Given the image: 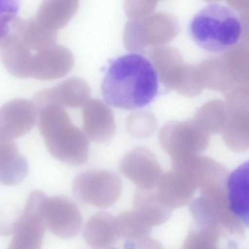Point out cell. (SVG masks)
I'll return each instance as SVG.
<instances>
[{
  "instance_id": "obj_1",
  "label": "cell",
  "mask_w": 249,
  "mask_h": 249,
  "mask_svg": "<svg viewBox=\"0 0 249 249\" xmlns=\"http://www.w3.org/2000/svg\"><path fill=\"white\" fill-rule=\"evenodd\" d=\"M101 89L108 105L123 109H135L147 106L156 97L158 76L146 57L131 53L110 62Z\"/></svg>"
},
{
  "instance_id": "obj_2",
  "label": "cell",
  "mask_w": 249,
  "mask_h": 249,
  "mask_svg": "<svg viewBox=\"0 0 249 249\" xmlns=\"http://www.w3.org/2000/svg\"><path fill=\"white\" fill-rule=\"evenodd\" d=\"M37 108L38 128L49 153L69 165L85 164L89 158L88 137L72 124L64 108L53 104Z\"/></svg>"
},
{
  "instance_id": "obj_3",
  "label": "cell",
  "mask_w": 249,
  "mask_h": 249,
  "mask_svg": "<svg viewBox=\"0 0 249 249\" xmlns=\"http://www.w3.org/2000/svg\"><path fill=\"white\" fill-rule=\"evenodd\" d=\"M242 32V23L236 11L216 2L202 8L189 25V34L196 44L213 53L224 52L235 46Z\"/></svg>"
},
{
  "instance_id": "obj_4",
  "label": "cell",
  "mask_w": 249,
  "mask_h": 249,
  "mask_svg": "<svg viewBox=\"0 0 249 249\" xmlns=\"http://www.w3.org/2000/svg\"><path fill=\"white\" fill-rule=\"evenodd\" d=\"M122 190L120 177L110 170L92 169L84 171L74 178L72 191L80 201L100 208L112 205Z\"/></svg>"
},
{
  "instance_id": "obj_5",
  "label": "cell",
  "mask_w": 249,
  "mask_h": 249,
  "mask_svg": "<svg viewBox=\"0 0 249 249\" xmlns=\"http://www.w3.org/2000/svg\"><path fill=\"white\" fill-rule=\"evenodd\" d=\"M159 139L171 160L196 155L207 142L206 135L197 122L191 120L167 122L159 132Z\"/></svg>"
},
{
  "instance_id": "obj_6",
  "label": "cell",
  "mask_w": 249,
  "mask_h": 249,
  "mask_svg": "<svg viewBox=\"0 0 249 249\" xmlns=\"http://www.w3.org/2000/svg\"><path fill=\"white\" fill-rule=\"evenodd\" d=\"M42 193L36 190L29 195L14 224L13 238L7 249H41L46 228L40 207Z\"/></svg>"
},
{
  "instance_id": "obj_7",
  "label": "cell",
  "mask_w": 249,
  "mask_h": 249,
  "mask_svg": "<svg viewBox=\"0 0 249 249\" xmlns=\"http://www.w3.org/2000/svg\"><path fill=\"white\" fill-rule=\"evenodd\" d=\"M40 207L46 227L57 236L71 238L80 231L81 215L71 199L61 196H48L43 192Z\"/></svg>"
},
{
  "instance_id": "obj_8",
  "label": "cell",
  "mask_w": 249,
  "mask_h": 249,
  "mask_svg": "<svg viewBox=\"0 0 249 249\" xmlns=\"http://www.w3.org/2000/svg\"><path fill=\"white\" fill-rule=\"evenodd\" d=\"M122 173L137 188L153 190L164 173L154 155L148 149L136 147L122 158L120 164Z\"/></svg>"
},
{
  "instance_id": "obj_9",
  "label": "cell",
  "mask_w": 249,
  "mask_h": 249,
  "mask_svg": "<svg viewBox=\"0 0 249 249\" xmlns=\"http://www.w3.org/2000/svg\"><path fill=\"white\" fill-rule=\"evenodd\" d=\"M38 110L33 101L17 98L0 109V140L12 141L30 131L38 121Z\"/></svg>"
},
{
  "instance_id": "obj_10",
  "label": "cell",
  "mask_w": 249,
  "mask_h": 249,
  "mask_svg": "<svg viewBox=\"0 0 249 249\" xmlns=\"http://www.w3.org/2000/svg\"><path fill=\"white\" fill-rule=\"evenodd\" d=\"M90 90L83 79L72 77L36 93L32 101L37 107L53 104L63 108L83 107L90 100Z\"/></svg>"
},
{
  "instance_id": "obj_11",
  "label": "cell",
  "mask_w": 249,
  "mask_h": 249,
  "mask_svg": "<svg viewBox=\"0 0 249 249\" xmlns=\"http://www.w3.org/2000/svg\"><path fill=\"white\" fill-rule=\"evenodd\" d=\"M84 132L92 142H104L114 135L116 125L109 108L102 101L90 99L83 107Z\"/></svg>"
},
{
  "instance_id": "obj_12",
  "label": "cell",
  "mask_w": 249,
  "mask_h": 249,
  "mask_svg": "<svg viewBox=\"0 0 249 249\" xmlns=\"http://www.w3.org/2000/svg\"><path fill=\"white\" fill-rule=\"evenodd\" d=\"M227 190L226 199L230 210L249 228V160L229 175Z\"/></svg>"
},
{
  "instance_id": "obj_13",
  "label": "cell",
  "mask_w": 249,
  "mask_h": 249,
  "mask_svg": "<svg viewBox=\"0 0 249 249\" xmlns=\"http://www.w3.org/2000/svg\"><path fill=\"white\" fill-rule=\"evenodd\" d=\"M197 187L186 173L174 169L164 172L156 189L162 200L171 208L182 207L191 199Z\"/></svg>"
},
{
  "instance_id": "obj_14",
  "label": "cell",
  "mask_w": 249,
  "mask_h": 249,
  "mask_svg": "<svg viewBox=\"0 0 249 249\" xmlns=\"http://www.w3.org/2000/svg\"><path fill=\"white\" fill-rule=\"evenodd\" d=\"M78 1L46 0L39 6L34 17L43 27L53 32L65 27L76 14Z\"/></svg>"
},
{
  "instance_id": "obj_15",
  "label": "cell",
  "mask_w": 249,
  "mask_h": 249,
  "mask_svg": "<svg viewBox=\"0 0 249 249\" xmlns=\"http://www.w3.org/2000/svg\"><path fill=\"white\" fill-rule=\"evenodd\" d=\"M28 171L27 160L18 152L12 141L0 140V181L1 184L13 186L26 177Z\"/></svg>"
},
{
  "instance_id": "obj_16",
  "label": "cell",
  "mask_w": 249,
  "mask_h": 249,
  "mask_svg": "<svg viewBox=\"0 0 249 249\" xmlns=\"http://www.w3.org/2000/svg\"><path fill=\"white\" fill-rule=\"evenodd\" d=\"M119 235L115 218L101 212L93 215L86 223L84 230V239L93 249L110 246Z\"/></svg>"
},
{
  "instance_id": "obj_17",
  "label": "cell",
  "mask_w": 249,
  "mask_h": 249,
  "mask_svg": "<svg viewBox=\"0 0 249 249\" xmlns=\"http://www.w3.org/2000/svg\"><path fill=\"white\" fill-rule=\"evenodd\" d=\"M153 190L138 188L135 190L134 212L139 218L142 216H162L166 218L170 214L171 208L162 200L157 192Z\"/></svg>"
},
{
  "instance_id": "obj_18",
  "label": "cell",
  "mask_w": 249,
  "mask_h": 249,
  "mask_svg": "<svg viewBox=\"0 0 249 249\" xmlns=\"http://www.w3.org/2000/svg\"><path fill=\"white\" fill-rule=\"evenodd\" d=\"M157 125L156 118L148 113H133L128 116L125 121L127 132L137 138L150 136L156 130Z\"/></svg>"
},
{
  "instance_id": "obj_19",
  "label": "cell",
  "mask_w": 249,
  "mask_h": 249,
  "mask_svg": "<svg viewBox=\"0 0 249 249\" xmlns=\"http://www.w3.org/2000/svg\"><path fill=\"white\" fill-rule=\"evenodd\" d=\"M124 246L126 249H163L157 242L144 238L127 241Z\"/></svg>"
}]
</instances>
